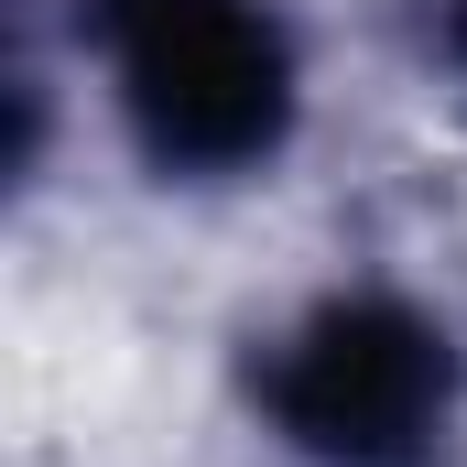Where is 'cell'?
Wrapping results in <instances>:
<instances>
[{"mask_svg": "<svg viewBox=\"0 0 467 467\" xmlns=\"http://www.w3.org/2000/svg\"><path fill=\"white\" fill-rule=\"evenodd\" d=\"M261 413L316 467H435L457 424V348L391 294H337L261 358Z\"/></svg>", "mask_w": 467, "mask_h": 467, "instance_id": "obj_1", "label": "cell"}, {"mask_svg": "<svg viewBox=\"0 0 467 467\" xmlns=\"http://www.w3.org/2000/svg\"><path fill=\"white\" fill-rule=\"evenodd\" d=\"M109 66L163 174H250L294 130V55L250 0H109Z\"/></svg>", "mask_w": 467, "mask_h": 467, "instance_id": "obj_2", "label": "cell"}, {"mask_svg": "<svg viewBox=\"0 0 467 467\" xmlns=\"http://www.w3.org/2000/svg\"><path fill=\"white\" fill-rule=\"evenodd\" d=\"M446 44H457V55H467V0H457V22H446Z\"/></svg>", "mask_w": 467, "mask_h": 467, "instance_id": "obj_3", "label": "cell"}]
</instances>
